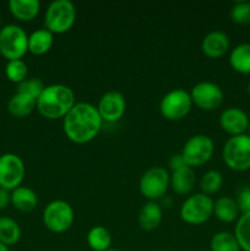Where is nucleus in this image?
I'll return each mask as SVG.
<instances>
[{"instance_id": "obj_6", "label": "nucleus", "mask_w": 250, "mask_h": 251, "mask_svg": "<svg viewBox=\"0 0 250 251\" xmlns=\"http://www.w3.org/2000/svg\"><path fill=\"white\" fill-rule=\"evenodd\" d=\"M213 200L205 194H195L186 199L180 207V218L188 225L199 226L207 222L213 215Z\"/></svg>"}, {"instance_id": "obj_40", "label": "nucleus", "mask_w": 250, "mask_h": 251, "mask_svg": "<svg viewBox=\"0 0 250 251\" xmlns=\"http://www.w3.org/2000/svg\"><path fill=\"white\" fill-rule=\"evenodd\" d=\"M158 251H167V250H158Z\"/></svg>"}, {"instance_id": "obj_24", "label": "nucleus", "mask_w": 250, "mask_h": 251, "mask_svg": "<svg viewBox=\"0 0 250 251\" xmlns=\"http://www.w3.org/2000/svg\"><path fill=\"white\" fill-rule=\"evenodd\" d=\"M87 244L93 251H105L110 249L112 235L103 226H95L87 233Z\"/></svg>"}, {"instance_id": "obj_23", "label": "nucleus", "mask_w": 250, "mask_h": 251, "mask_svg": "<svg viewBox=\"0 0 250 251\" xmlns=\"http://www.w3.org/2000/svg\"><path fill=\"white\" fill-rule=\"evenodd\" d=\"M37 107V100L33 97L16 92L7 103V110L16 118H25L31 114Z\"/></svg>"}, {"instance_id": "obj_34", "label": "nucleus", "mask_w": 250, "mask_h": 251, "mask_svg": "<svg viewBox=\"0 0 250 251\" xmlns=\"http://www.w3.org/2000/svg\"><path fill=\"white\" fill-rule=\"evenodd\" d=\"M11 203V193L0 188V210H5Z\"/></svg>"}, {"instance_id": "obj_14", "label": "nucleus", "mask_w": 250, "mask_h": 251, "mask_svg": "<svg viewBox=\"0 0 250 251\" xmlns=\"http://www.w3.org/2000/svg\"><path fill=\"white\" fill-rule=\"evenodd\" d=\"M249 119L247 113L237 107H230L223 110L220 115V126L230 136H238L248 131Z\"/></svg>"}, {"instance_id": "obj_9", "label": "nucleus", "mask_w": 250, "mask_h": 251, "mask_svg": "<svg viewBox=\"0 0 250 251\" xmlns=\"http://www.w3.org/2000/svg\"><path fill=\"white\" fill-rule=\"evenodd\" d=\"M191 108L193 100L190 93L180 88L169 91L159 102V112L162 117L172 122L184 119L190 113Z\"/></svg>"}, {"instance_id": "obj_28", "label": "nucleus", "mask_w": 250, "mask_h": 251, "mask_svg": "<svg viewBox=\"0 0 250 251\" xmlns=\"http://www.w3.org/2000/svg\"><path fill=\"white\" fill-rule=\"evenodd\" d=\"M5 75H6L7 80L16 83V85H20L27 78L28 66L22 59L7 61L6 65H5Z\"/></svg>"}, {"instance_id": "obj_3", "label": "nucleus", "mask_w": 250, "mask_h": 251, "mask_svg": "<svg viewBox=\"0 0 250 251\" xmlns=\"http://www.w3.org/2000/svg\"><path fill=\"white\" fill-rule=\"evenodd\" d=\"M76 21V7L70 0H55L48 5L44 15V28L53 34L70 31Z\"/></svg>"}, {"instance_id": "obj_1", "label": "nucleus", "mask_w": 250, "mask_h": 251, "mask_svg": "<svg viewBox=\"0 0 250 251\" xmlns=\"http://www.w3.org/2000/svg\"><path fill=\"white\" fill-rule=\"evenodd\" d=\"M102 124L97 107L87 102L76 103L63 119L66 137L78 145L92 141L102 129Z\"/></svg>"}, {"instance_id": "obj_5", "label": "nucleus", "mask_w": 250, "mask_h": 251, "mask_svg": "<svg viewBox=\"0 0 250 251\" xmlns=\"http://www.w3.org/2000/svg\"><path fill=\"white\" fill-rule=\"evenodd\" d=\"M225 166L234 172L250 169V136L248 134L230 136L222 150Z\"/></svg>"}, {"instance_id": "obj_17", "label": "nucleus", "mask_w": 250, "mask_h": 251, "mask_svg": "<svg viewBox=\"0 0 250 251\" xmlns=\"http://www.w3.org/2000/svg\"><path fill=\"white\" fill-rule=\"evenodd\" d=\"M10 12L16 20L21 22H28L36 19L41 10V2L38 0H10Z\"/></svg>"}, {"instance_id": "obj_11", "label": "nucleus", "mask_w": 250, "mask_h": 251, "mask_svg": "<svg viewBox=\"0 0 250 251\" xmlns=\"http://www.w3.org/2000/svg\"><path fill=\"white\" fill-rule=\"evenodd\" d=\"M25 174L26 167L21 157L11 152L0 156V188L11 193L21 186Z\"/></svg>"}, {"instance_id": "obj_4", "label": "nucleus", "mask_w": 250, "mask_h": 251, "mask_svg": "<svg viewBox=\"0 0 250 251\" xmlns=\"http://www.w3.org/2000/svg\"><path fill=\"white\" fill-rule=\"evenodd\" d=\"M28 51V34L19 25L9 24L0 28V54L7 61L19 60Z\"/></svg>"}, {"instance_id": "obj_31", "label": "nucleus", "mask_w": 250, "mask_h": 251, "mask_svg": "<svg viewBox=\"0 0 250 251\" xmlns=\"http://www.w3.org/2000/svg\"><path fill=\"white\" fill-rule=\"evenodd\" d=\"M46 86L43 85L39 78L32 77V78H26L24 82H21L20 85H17V91L16 92L24 93V95L29 96V97H33L34 100H38V97L41 96L42 91L44 90Z\"/></svg>"}, {"instance_id": "obj_36", "label": "nucleus", "mask_w": 250, "mask_h": 251, "mask_svg": "<svg viewBox=\"0 0 250 251\" xmlns=\"http://www.w3.org/2000/svg\"><path fill=\"white\" fill-rule=\"evenodd\" d=\"M248 135L250 136V119H249V125H248Z\"/></svg>"}, {"instance_id": "obj_20", "label": "nucleus", "mask_w": 250, "mask_h": 251, "mask_svg": "<svg viewBox=\"0 0 250 251\" xmlns=\"http://www.w3.org/2000/svg\"><path fill=\"white\" fill-rule=\"evenodd\" d=\"M54 34L47 28L36 29L28 36V51L33 55H43L50 50Z\"/></svg>"}, {"instance_id": "obj_15", "label": "nucleus", "mask_w": 250, "mask_h": 251, "mask_svg": "<svg viewBox=\"0 0 250 251\" xmlns=\"http://www.w3.org/2000/svg\"><path fill=\"white\" fill-rule=\"evenodd\" d=\"M229 37L222 31H212L205 36L201 43V50L207 58L217 59L229 50Z\"/></svg>"}, {"instance_id": "obj_2", "label": "nucleus", "mask_w": 250, "mask_h": 251, "mask_svg": "<svg viewBox=\"0 0 250 251\" xmlns=\"http://www.w3.org/2000/svg\"><path fill=\"white\" fill-rule=\"evenodd\" d=\"M76 104L75 93L69 86L54 83L44 87L37 100V110L47 119H61Z\"/></svg>"}, {"instance_id": "obj_22", "label": "nucleus", "mask_w": 250, "mask_h": 251, "mask_svg": "<svg viewBox=\"0 0 250 251\" xmlns=\"http://www.w3.org/2000/svg\"><path fill=\"white\" fill-rule=\"evenodd\" d=\"M229 65L242 75H250V43H240L232 49Z\"/></svg>"}, {"instance_id": "obj_19", "label": "nucleus", "mask_w": 250, "mask_h": 251, "mask_svg": "<svg viewBox=\"0 0 250 251\" xmlns=\"http://www.w3.org/2000/svg\"><path fill=\"white\" fill-rule=\"evenodd\" d=\"M239 207L234 199L223 196L217 199L213 203V215L218 221L225 223H232L239 218Z\"/></svg>"}, {"instance_id": "obj_8", "label": "nucleus", "mask_w": 250, "mask_h": 251, "mask_svg": "<svg viewBox=\"0 0 250 251\" xmlns=\"http://www.w3.org/2000/svg\"><path fill=\"white\" fill-rule=\"evenodd\" d=\"M215 144L207 135H194L185 142L181 151L184 162L188 167H200L207 163L213 156Z\"/></svg>"}, {"instance_id": "obj_18", "label": "nucleus", "mask_w": 250, "mask_h": 251, "mask_svg": "<svg viewBox=\"0 0 250 251\" xmlns=\"http://www.w3.org/2000/svg\"><path fill=\"white\" fill-rule=\"evenodd\" d=\"M195 185V173L194 169L185 166L173 171L171 174V186L178 195H188Z\"/></svg>"}, {"instance_id": "obj_7", "label": "nucleus", "mask_w": 250, "mask_h": 251, "mask_svg": "<svg viewBox=\"0 0 250 251\" xmlns=\"http://www.w3.org/2000/svg\"><path fill=\"white\" fill-rule=\"evenodd\" d=\"M42 218L47 229L53 233H64L73 226L75 213L69 202L64 200H54L44 208Z\"/></svg>"}, {"instance_id": "obj_21", "label": "nucleus", "mask_w": 250, "mask_h": 251, "mask_svg": "<svg viewBox=\"0 0 250 251\" xmlns=\"http://www.w3.org/2000/svg\"><path fill=\"white\" fill-rule=\"evenodd\" d=\"M38 203L37 194L27 186H19L11 191V205L21 212H31Z\"/></svg>"}, {"instance_id": "obj_27", "label": "nucleus", "mask_w": 250, "mask_h": 251, "mask_svg": "<svg viewBox=\"0 0 250 251\" xmlns=\"http://www.w3.org/2000/svg\"><path fill=\"white\" fill-rule=\"evenodd\" d=\"M211 251H242L234 234L229 232H218L211 238Z\"/></svg>"}, {"instance_id": "obj_16", "label": "nucleus", "mask_w": 250, "mask_h": 251, "mask_svg": "<svg viewBox=\"0 0 250 251\" xmlns=\"http://www.w3.org/2000/svg\"><path fill=\"white\" fill-rule=\"evenodd\" d=\"M163 220V211L156 201H149L139 212V225L144 230L151 232L159 227Z\"/></svg>"}, {"instance_id": "obj_38", "label": "nucleus", "mask_w": 250, "mask_h": 251, "mask_svg": "<svg viewBox=\"0 0 250 251\" xmlns=\"http://www.w3.org/2000/svg\"><path fill=\"white\" fill-rule=\"evenodd\" d=\"M248 93H249V96H250V82H249V85H248Z\"/></svg>"}, {"instance_id": "obj_26", "label": "nucleus", "mask_w": 250, "mask_h": 251, "mask_svg": "<svg viewBox=\"0 0 250 251\" xmlns=\"http://www.w3.org/2000/svg\"><path fill=\"white\" fill-rule=\"evenodd\" d=\"M233 234L239 244L240 250L250 251V212L239 216Z\"/></svg>"}, {"instance_id": "obj_37", "label": "nucleus", "mask_w": 250, "mask_h": 251, "mask_svg": "<svg viewBox=\"0 0 250 251\" xmlns=\"http://www.w3.org/2000/svg\"><path fill=\"white\" fill-rule=\"evenodd\" d=\"M105 251H122V250H118V249H112V248H110V249H108V250H105Z\"/></svg>"}, {"instance_id": "obj_12", "label": "nucleus", "mask_w": 250, "mask_h": 251, "mask_svg": "<svg viewBox=\"0 0 250 251\" xmlns=\"http://www.w3.org/2000/svg\"><path fill=\"white\" fill-rule=\"evenodd\" d=\"M193 104L203 110H215L221 107L225 100L222 88L210 81L196 83L190 92Z\"/></svg>"}, {"instance_id": "obj_10", "label": "nucleus", "mask_w": 250, "mask_h": 251, "mask_svg": "<svg viewBox=\"0 0 250 251\" xmlns=\"http://www.w3.org/2000/svg\"><path fill=\"white\" fill-rule=\"evenodd\" d=\"M171 185V176L163 167H152L142 174L139 183L140 193L150 201L161 199Z\"/></svg>"}, {"instance_id": "obj_33", "label": "nucleus", "mask_w": 250, "mask_h": 251, "mask_svg": "<svg viewBox=\"0 0 250 251\" xmlns=\"http://www.w3.org/2000/svg\"><path fill=\"white\" fill-rule=\"evenodd\" d=\"M185 166L186 164H185V162H184L181 153L173 154V156L169 158V167H171L172 172L176 171V169H179V168H183V167H185Z\"/></svg>"}, {"instance_id": "obj_30", "label": "nucleus", "mask_w": 250, "mask_h": 251, "mask_svg": "<svg viewBox=\"0 0 250 251\" xmlns=\"http://www.w3.org/2000/svg\"><path fill=\"white\" fill-rule=\"evenodd\" d=\"M230 19L234 24L248 26L250 25V2L238 1L230 9Z\"/></svg>"}, {"instance_id": "obj_13", "label": "nucleus", "mask_w": 250, "mask_h": 251, "mask_svg": "<svg viewBox=\"0 0 250 251\" xmlns=\"http://www.w3.org/2000/svg\"><path fill=\"white\" fill-rule=\"evenodd\" d=\"M97 110L103 122L117 123L125 114L126 100L123 93L118 91H108L100 97Z\"/></svg>"}, {"instance_id": "obj_35", "label": "nucleus", "mask_w": 250, "mask_h": 251, "mask_svg": "<svg viewBox=\"0 0 250 251\" xmlns=\"http://www.w3.org/2000/svg\"><path fill=\"white\" fill-rule=\"evenodd\" d=\"M0 251H10V249H9V247H7V245L0 243Z\"/></svg>"}, {"instance_id": "obj_25", "label": "nucleus", "mask_w": 250, "mask_h": 251, "mask_svg": "<svg viewBox=\"0 0 250 251\" xmlns=\"http://www.w3.org/2000/svg\"><path fill=\"white\" fill-rule=\"evenodd\" d=\"M21 239V228L19 223L10 217H0V243L11 247Z\"/></svg>"}, {"instance_id": "obj_32", "label": "nucleus", "mask_w": 250, "mask_h": 251, "mask_svg": "<svg viewBox=\"0 0 250 251\" xmlns=\"http://www.w3.org/2000/svg\"><path fill=\"white\" fill-rule=\"evenodd\" d=\"M237 203L242 213L250 212V186H244L237 195Z\"/></svg>"}, {"instance_id": "obj_39", "label": "nucleus", "mask_w": 250, "mask_h": 251, "mask_svg": "<svg viewBox=\"0 0 250 251\" xmlns=\"http://www.w3.org/2000/svg\"><path fill=\"white\" fill-rule=\"evenodd\" d=\"M0 26H1V16H0Z\"/></svg>"}, {"instance_id": "obj_29", "label": "nucleus", "mask_w": 250, "mask_h": 251, "mask_svg": "<svg viewBox=\"0 0 250 251\" xmlns=\"http://www.w3.org/2000/svg\"><path fill=\"white\" fill-rule=\"evenodd\" d=\"M223 184V176L222 174L218 171H208L206 172L202 176L200 181L201 190H202V194L205 195H213V194L218 193L222 188Z\"/></svg>"}]
</instances>
